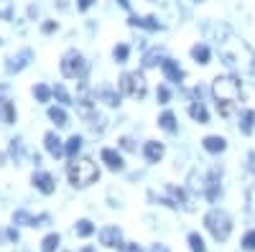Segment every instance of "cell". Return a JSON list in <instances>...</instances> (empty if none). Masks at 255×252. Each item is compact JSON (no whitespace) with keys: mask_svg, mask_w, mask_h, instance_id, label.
<instances>
[{"mask_svg":"<svg viewBox=\"0 0 255 252\" xmlns=\"http://www.w3.org/2000/svg\"><path fill=\"white\" fill-rule=\"evenodd\" d=\"M212 94L217 99V110L222 117H230L235 112V104L243 97V87H240V79L235 77H217L212 82Z\"/></svg>","mask_w":255,"mask_h":252,"instance_id":"obj_1","label":"cell"},{"mask_svg":"<svg viewBox=\"0 0 255 252\" xmlns=\"http://www.w3.org/2000/svg\"><path fill=\"white\" fill-rule=\"evenodd\" d=\"M220 56L227 67L240 69V72H255V56L250 51V46L243 38H235V51H230L227 46H220Z\"/></svg>","mask_w":255,"mask_h":252,"instance_id":"obj_2","label":"cell"},{"mask_svg":"<svg viewBox=\"0 0 255 252\" xmlns=\"http://www.w3.org/2000/svg\"><path fill=\"white\" fill-rule=\"evenodd\" d=\"M67 176H69L72 186L87 188V186H92V183L100 178V168H97V163H92L90 158H74V161L67 166Z\"/></svg>","mask_w":255,"mask_h":252,"instance_id":"obj_3","label":"cell"},{"mask_svg":"<svg viewBox=\"0 0 255 252\" xmlns=\"http://www.w3.org/2000/svg\"><path fill=\"white\" fill-rule=\"evenodd\" d=\"M204 227L212 232V237H215L217 242H225L232 232V219L227 217V212H222V209H212V212H207L204 217Z\"/></svg>","mask_w":255,"mask_h":252,"instance_id":"obj_4","label":"cell"},{"mask_svg":"<svg viewBox=\"0 0 255 252\" xmlns=\"http://www.w3.org/2000/svg\"><path fill=\"white\" fill-rule=\"evenodd\" d=\"M120 89L128 94V97H133V99H143L145 92H148V84H145V77L140 72H125L120 77Z\"/></svg>","mask_w":255,"mask_h":252,"instance_id":"obj_5","label":"cell"},{"mask_svg":"<svg viewBox=\"0 0 255 252\" xmlns=\"http://www.w3.org/2000/svg\"><path fill=\"white\" fill-rule=\"evenodd\" d=\"M84 72H87V64H84V56L77 49H69L61 56V74L67 79H79Z\"/></svg>","mask_w":255,"mask_h":252,"instance_id":"obj_6","label":"cell"},{"mask_svg":"<svg viewBox=\"0 0 255 252\" xmlns=\"http://www.w3.org/2000/svg\"><path fill=\"white\" fill-rule=\"evenodd\" d=\"M100 245H105V247H120L123 245L120 227H102L100 229Z\"/></svg>","mask_w":255,"mask_h":252,"instance_id":"obj_7","label":"cell"},{"mask_svg":"<svg viewBox=\"0 0 255 252\" xmlns=\"http://www.w3.org/2000/svg\"><path fill=\"white\" fill-rule=\"evenodd\" d=\"M31 181H33V186L38 188L41 194H54V188H56V181H54V176L51 173H44V171H36L33 176H31Z\"/></svg>","mask_w":255,"mask_h":252,"instance_id":"obj_8","label":"cell"},{"mask_svg":"<svg viewBox=\"0 0 255 252\" xmlns=\"http://www.w3.org/2000/svg\"><path fill=\"white\" fill-rule=\"evenodd\" d=\"M102 163L110 168V171H123L125 168V163H123V158H120V153L118 151H113V148H102Z\"/></svg>","mask_w":255,"mask_h":252,"instance_id":"obj_9","label":"cell"},{"mask_svg":"<svg viewBox=\"0 0 255 252\" xmlns=\"http://www.w3.org/2000/svg\"><path fill=\"white\" fill-rule=\"evenodd\" d=\"M49 222L46 214H41V217H31L28 212H15L13 214V224H28V227H44Z\"/></svg>","mask_w":255,"mask_h":252,"instance_id":"obj_10","label":"cell"},{"mask_svg":"<svg viewBox=\"0 0 255 252\" xmlns=\"http://www.w3.org/2000/svg\"><path fill=\"white\" fill-rule=\"evenodd\" d=\"M143 156H145V161H148V163H158V161L163 158V145H161V143H156V140L145 143V145H143Z\"/></svg>","mask_w":255,"mask_h":252,"instance_id":"obj_11","label":"cell"},{"mask_svg":"<svg viewBox=\"0 0 255 252\" xmlns=\"http://www.w3.org/2000/svg\"><path fill=\"white\" fill-rule=\"evenodd\" d=\"M202 145H204V151H207V153H222V151L227 148V140L220 138V135H209V138L202 140Z\"/></svg>","mask_w":255,"mask_h":252,"instance_id":"obj_12","label":"cell"},{"mask_svg":"<svg viewBox=\"0 0 255 252\" xmlns=\"http://www.w3.org/2000/svg\"><path fill=\"white\" fill-rule=\"evenodd\" d=\"M163 74H166L168 82H181V79H184L181 67L176 64V61H171V59H166V61H163Z\"/></svg>","mask_w":255,"mask_h":252,"instance_id":"obj_13","label":"cell"},{"mask_svg":"<svg viewBox=\"0 0 255 252\" xmlns=\"http://www.w3.org/2000/svg\"><path fill=\"white\" fill-rule=\"evenodd\" d=\"M44 143H46V151H49L54 158H59V156L64 153V145H61V140L56 138V133H46V135H44Z\"/></svg>","mask_w":255,"mask_h":252,"instance_id":"obj_14","label":"cell"},{"mask_svg":"<svg viewBox=\"0 0 255 252\" xmlns=\"http://www.w3.org/2000/svg\"><path fill=\"white\" fill-rule=\"evenodd\" d=\"M28 59H31V51L28 49H23L18 56H13L10 61H8V72H20L26 64H28Z\"/></svg>","mask_w":255,"mask_h":252,"instance_id":"obj_15","label":"cell"},{"mask_svg":"<svg viewBox=\"0 0 255 252\" xmlns=\"http://www.w3.org/2000/svg\"><path fill=\"white\" fill-rule=\"evenodd\" d=\"M128 23H130V26H140V28H148V31H158V28H161V23H158L153 15H148V18H135V15H133Z\"/></svg>","mask_w":255,"mask_h":252,"instance_id":"obj_16","label":"cell"},{"mask_svg":"<svg viewBox=\"0 0 255 252\" xmlns=\"http://www.w3.org/2000/svg\"><path fill=\"white\" fill-rule=\"evenodd\" d=\"M189 115L191 117H194L197 122H209V112H207V107H204V104L202 102H194V104H191V107H189Z\"/></svg>","mask_w":255,"mask_h":252,"instance_id":"obj_17","label":"cell"},{"mask_svg":"<svg viewBox=\"0 0 255 252\" xmlns=\"http://www.w3.org/2000/svg\"><path fill=\"white\" fill-rule=\"evenodd\" d=\"M253 128H255V112L253 110H245L243 112V120H240V130H243V135H250Z\"/></svg>","mask_w":255,"mask_h":252,"instance_id":"obj_18","label":"cell"},{"mask_svg":"<svg viewBox=\"0 0 255 252\" xmlns=\"http://www.w3.org/2000/svg\"><path fill=\"white\" fill-rule=\"evenodd\" d=\"M97 97H100V99H105V102L110 104V107H118V104H120V94H118V92H113L110 87H102V89L97 92Z\"/></svg>","mask_w":255,"mask_h":252,"instance_id":"obj_19","label":"cell"},{"mask_svg":"<svg viewBox=\"0 0 255 252\" xmlns=\"http://www.w3.org/2000/svg\"><path fill=\"white\" fill-rule=\"evenodd\" d=\"M158 125H161L166 133H176V117H174V112H163L158 117Z\"/></svg>","mask_w":255,"mask_h":252,"instance_id":"obj_20","label":"cell"},{"mask_svg":"<svg viewBox=\"0 0 255 252\" xmlns=\"http://www.w3.org/2000/svg\"><path fill=\"white\" fill-rule=\"evenodd\" d=\"M191 56H194V61H199V64H209V49L204 44H197L191 49Z\"/></svg>","mask_w":255,"mask_h":252,"instance_id":"obj_21","label":"cell"},{"mask_svg":"<svg viewBox=\"0 0 255 252\" xmlns=\"http://www.w3.org/2000/svg\"><path fill=\"white\" fill-rule=\"evenodd\" d=\"M79 148H82V138H79V135H72V138L67 140V145H64V151H67L72 158H77Z\"/></svg>","mask_w":255,"mask_h":252,"instance_id":"obj_22","label":"cell"},{"mask_svg":"<svg viewBox=\"0 0 255 252\" xmlns=\"http://www.w3.org/2000/svg\"><path fill=\"white\" fill-rule=\"evenodd\" d=\"M49 117L59 125V128H64V125H69L67 122V112H64L61 107H49Z\"/></svg>","mask_w":255,"mask_h":252,"instance_id":"obj_23","label":"cell"},{"mask_svg":"<svg viewBox=\"0 0 255 252\" xmlns=\"http://www.w3.org/2000/svg\"><path fill=\"white\" fill-rule=\"evenodd\" d=\"M158 59H161V49H151V51L143 56V67H145V69L156 67V64H158Z\"/></svg>","mask_w":255,"mask_h":252,"instance_id":"obj_24","label":"cell"},{"mask_svg":"<svg viewBox=\"0 0 255 252\" xmlns=\"http://www.w3.org/2000/svg\"><path fill=\"white\" fill-rule=\"evenodd\" d=\"M51 94H54V92L46 87V84H36V87H33V97H36L38 102H49Z\"/></svg>","mask_w":255,"mask_h":252,"instance_id":"obj_25","label":"cell"},{"mask_svg":"<svg viewBox=\"0 0 255 252\" xmlns=\"http://www.w3.org/2000/svg\"><path fill=\"white\" fill-rule=\"evenodd\" d=\"M0 112H3L5 122H15V110H13V104L8 99H0Z\"/></svg>","mask_w":255,"mask_h":252,"instance_id":"obj_26","label":"cell"},{"mask_svg":"<svg viewBox=\"0 0 255 252\" xmlns=\"http://www.w3.org/2000/svg\"><path fill=\"white\" fill-rule=\"evenodd\" d=\"M92 232H95V227H92L90 219H79V222H77V235H79V237H90Z\"/></svg>","mask_w":255,"mask_h":252,"instance_id":"obj_27","label":"cell"},{"mask_svg":"<svg viewBox=\"0 0 255 252\" xmlns=\"http://www.w3.org/2000/svg\"><path fill=\"white\" fill-rule=\"evenodd\" d=\"M189 247H191V252H207L204 240H202L197 232H191V235H189Z\"/></svg>","mask_w":255,"mask_h":252,"instance_id":"obj_28","label":"cell"},{"mask_svg":"<svg viewBox=\"0 0 255 252\" xmlns=\"http://www.w3.org/2000/svg\"><path fill=\"white\" fill-rule=\"evenodd\" d=\"M56 245H59V235H49V237H44V242H41V252H54Z\"/></svg>","mask_w":255,"mask_h":252,"instance_id":"obj_29","label":"cell"},{"mask_svg":"<svg viewBox=\"0 0 255 252\" xmlns=\"http://www.w3.org/2000/svg\"><path fill=\"white\" fill-rule=\"evenodd\" d=\"M128 54H130V49H128L125 44H118V46H115V51H113V56H115L118 64H123V61L128 59Z\"/></svg>","mask_w":255,"mask_h":252,"instance_id":"obj_30","label":"cell"},{"mask_svg":"<svg viewBox=\"0 0 255 252\" xmlns=\"http://www.w3.org/2000/svg\"><path fill=\"white\" fill-rule=\"evenodd\" d=\"M168 194H171V196H174L176 201H181V204H184L186 209H191V204L186 201V194L181 191V188H176V186H168Z\"/></svg>","mask_w":255,"mask_h":252,"instance_id":"obj_31","label":"cell"},{"mask_svg":"<svg viewBox=\"0 0 255 252\" xmlns=\"http://www.w3.org/2000/svg\"><path fill=\"white\" fill-rule=\"evenodd\" d=\"M51 92H54V97H56L59 102H67V104L72 102V99H69V94H67V89H64V87H61V84H56V87H54Z\"/></svg>","mask_w":255,"mask_h":252,"instance_id":"obj_32","label":"cell"},{"mask_svg":"<svg viewBox=\"0 0 255 252\" xmlns=\"http://www.w3.org/2000/svg\"><path fill=\"white\" fill-rule=\"evenodd\" d=\"M243 250H248V252L255 250V232H248V235H245V240H243Z\"/></svg>","mask_w":255,"mask_h":252,"instance_id":"obj_33","label":"cell"},{"mask_svg":"<svg viewBox=\"0 0 255 252\" xmlns=\"http://www.w3.org/2000/svg\"><path fill=\"white\" fill-rule=\"evenodd\" d=\"M120 252H143V247L135 242H125V245H120Z\"/></svg>","mask_w":255,"mask_h":252,"instance_id":"obj_34","label":"cell"},{"mask_svg":"<svg viewBox=\"0 0 255 252\" xmlns=\"http://www.w3.org/2000/svg\"><path fill=\"white\" fill-rule=\"evenodd\" d=\"M168 99H171V92H168L166 87H158V102H161V104H166Z\"/></svg>","mask_w":255,"mask_h":252,"instance_id":"obj_35","label":"cell"},{"mask_svg":"<svg viewBox=\"0 0 255 252\" xmlns=\"http://www.w3.org/2000/svg\"><path fill=\"white\" fill-rule=\"evenodd\" d=\"M120 145H123L125 151H133V148H135V145H133V140H130V138H123V140H120Z\"/></svg>","mask_w":255,"mask_h":252,"instance_id":"obj_36","label":"cell"},{"mask_svg":"<svg viewBox=\"0 0 255 252\" xmlns=\"http://www.w3.org/2000/svg\"><path fill=\"white\" fill-rule=\"evenodd\" d=\"M92 3H95V0H79L77 5H79V10H87V8H90Z\"/></svg>","mask_w":255,"mask_h":252,"instance_id":"obj_37","label":"cell"},{"mask_svg":"<svg viewBox=\"0 0 255 252\" xmlns=\"http://www.w3.org/2000/svg\"><path fill=\"white\" fill-rule=\"evenodd\" d=\"M51 31H56V23H54V20H49V23H44V33H51Z\"/></svg>","mask_w":255,"mask_h":252,"instance_id":"obj_38","label":"cell"},{"mask_svg":"<svg viewBox=\"0 0 255 252\" xmlns=\"http://www.w3.org/2000/svg\"><path fill=\"white\" fill-rule=\"evenodd\" d=\"M151 252H168V247H166V245H153Z\"/></svg>","mask_w":255,"mask_h":252,"instance_id":"obj_39","label":"cell"},{"mask_svg":"<svg viewBox=\"0 0 255 252\" xmlns=\"http://www.w3.org/2000/svg\"><path fill=\"white\" fill-rule=\"evenodd\" d=\"M8 237H10L13 242H18V229H8Z\"/></svg>","mask_w":255,"mask_h":252,"instance_id":"obj_40","label":"cell"},{"mask_svg":"<svg viewBox=\"0 0 255 252\" xmlns=\"http://www.w3.org/2000/svg\"><path fill=\"white\" fill-rule=\"evenodd\" d=\"M118 3H120L123 8H130V3H128V0H118Z\"/></svg>","mask_w":255,"mask_h":252,"instance_id":"obj_41","label":"cell"},{"mask_svg":"<svg viewBox=\"0 0 255 252\" xmlns=\"http://www.w3.org/2000/svg\"><path fill=\"white\" fill-rule=\"evenodd\" d=\"M0 163H3V156H0Z\"/></svg>","mask_w":255,"mask_h":252,"instance_id":"obj_42","label":"cell"},{"mask_svg":"<svg viewBox=\"0 0 255 252\" xmlns=\"http://www.w3.org/2000/svg\"><path fill=\"white\" fill-rule=\"evenodd\" d=\"M197 3H199V0H197Z\"/></svg>","mask_w":255,"mask_h":252,"instance_id":"obj_43","label":"cell"}]
</instances>
